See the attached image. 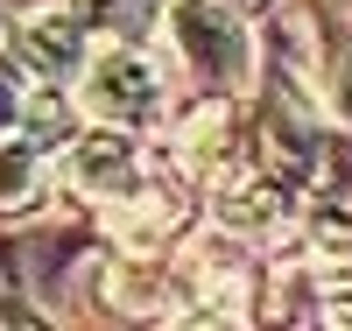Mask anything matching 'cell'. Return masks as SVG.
<instances>
[{"mask_svg":"<svg viewBox=\"0 0 352 331\" xmlns=\"http://www.w3.org/2000/svg\"><path fill=\"white\" fill-rule=\"evenodd\" d=\"M155 0H64V14L85 28V36H141Z\"/></svg>","mask_w":352,"mask_h":331,"instance_id":"8","label":"cell"},{"mask_svg":"<svg viewBox=\"0 0 352 331\" xmlns=\"http://www.w3.org/2000/svg\"><path fill=\"white\" fill-rule=\"evenodd\" d=\"M85 43H92V36H85L71 14H36V21L14 28V64L28 78H71L85 64Z\"/></svg>","mask_w":352,"mask_h":331,"instance_id":"4","label":"cell"},{"mask_svg":"<svg viewBox=\"0 0 352 331\" xmlns=\"http://www.w3.org/2000/svg\"><path fill=\"white\" fill-rule=\"evenodd\" d=\"M176 156H184V169L204 176V184H232V176H240V120L226 106H204L190 127L176 134Z\"/></svg>","mask_w":352,"mask_h":331,"instance_id":"5","label":"cell"},{"mask_svg":"<svg viewBox=\"0 0 352 331\" xmlns=\"http://www.w3.org/2000/svg\"><path fill=\"white\" fill-rule=\"evenodd\" d=\"M64 176H71L85 197H99V204H113V197H127V191L148 184V176H141V141H134L127 127H92V134H78L71 156H64Z\"/></svg>","mask_w":352,"mask_h":331,"instance_id":"3","label":"cell"},{"mask_svg":"<svg viewBox=\"0 0 352 331\" xmlns=\"http://www.w3.org/2000/svg\"><path fill=\"white\" fill-rule=\"evenodd\" d=\"M289 219V197L268 184V176H232V184H219V226L232 239H254V233H275Z\"/></svg>","mask_w":352,"mask_h":331,"instance_id":"6","label":"cell"},{"mask_svg":"<svg viewBox=\"0 0 352 331\" xmlns=\"http://www.w3.org/2000/svg\"><path fill=\"white\" fill-rule=\"evenodd\" d=\"M21 120H28V78H21V64L0 56V134H14Z\"/></svg>","mask_w":352,"mask_h":331,"instance_id":"9","label":"cell"},{"mask_svg":"<svg viewBox=\"0 0 352 331\" xmlns=\"http://www.w3.org/2000/svg\"><path fill=\"white\" fill-rule=\"evenodd\" d=\"M0 36H8V8H0Z\"/></svg>","mask_w":352,"mask_h":331,"instance_id":"11","label":"cell"},{"mask_svg":"<svg viewBox=\"0 0 352 331\" xmlns=\"http://www.w3.org/2000/svg\"><path fill=\"white\" fill-rule=\"evenodd\" d=\"M219 8H240V14H247V8H261V0H219Z\"/></svg>","mask_w":352,"mask_h":331,"instance_id":"10","label":"cell"},{"mask_svg":"<svg viewBox=\"0 0 352 331\" xmlns=\"http://www.w3.org/2000/svg\"><path fill=\"white\" fill-rule=\"evenodd\" d=\"M169 43L212 92H247L254 85V36H247L240 8H219V0H169Z\"/></svg>","mask_w":352,"mask_h":331,"instance_id":"1","label":"cell"},{"mask_svg":"<svg viewBox=\"0 0 352 331\" xmlns=\"http://www.w3.org/2000/svg\"><path fill=\"white\" fill-rule=\"evenodd\" d=\"M71 78H78V113L92 120V127H148L162 113V71L134 43L85 50V64Z\"/></svg>","mask_w":352,"mask_h":331,"instance_id":"2","label":"cell"},{"mask_svg":"<svg viewBox=\"0 0 352 331\" xmlns=\"http://www.w3.org/2000/svg\"><path fill=\"white\" fill-rule=\"evenodd\" d=\"M43 191V141L36 134H0V212H14Z\"/></svg>","mask_w":352,"mask_h":331,"instance_id":"7","label":"cell"},{"mask_svg":"<svg viewBox=\"0 0 352 331\" xmlns=\"http://www.w3.org/2000/svg\"><path fill=\"white\" fill-rule=\"evenodd\" d=\"M345 8H352V0H345Z\"/></svg>","mask_w":352,"mask_h":331,"instance_id":"12","label":"cell"}]
</instances>
